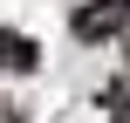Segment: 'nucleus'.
<instances>
[{"label":"nucleus","mask_w":130,"mask_h":123,"mask_svg":"<svg viewBox=\"0 0 130 123\" xmlns=\"http://www.w3.org/2000/svg\"><path fill=\"white\" fill-rule=\"evenodd\" d=\"M69 27H75V41H110L130 27V0H89V7H75Z\"/></svg>","instance_id":"1"},{"label":"nucleus","mask_w":130,"mask_h":123,"mask_svg":"<svg viewBox=\"0 0 130 123\" xmlns=\"http://www.w3.org/2000/svg\"><path fill=\"white\" fill-rule=\"evenodd\" d=\"M34 62H41L34 34H14V27H0V68H7V75H34Z\"/></svg>","instance_id":"2"},{"label":"nucleus","mask_w":130,"mask_h":123,"mask_svg":"<svg viewBox=\"0 0 130 123\" xmlns=\"http://www.w3.org/2000/svg\"><path fill=\"white\" fill-rule=\"evenodd\" d=\"M117 123H130V110H117Z\"/></svg>","instance_id":"3"},{"label":"nucleus","mask_w":130,"mask_h":123,"mask_svg":"<svg viewBox=\"0 0 130 123\" xmlns=\"http://www.w3.org/2000/svg\"><path fill=\"white\" fill-rule=\"evenodd\" d=\"M123 41H130V27H123Z\"/></svg>","instance_id":"4"}]
</instances>
